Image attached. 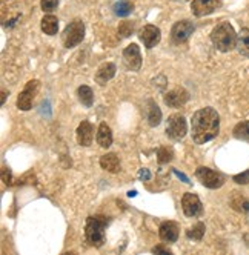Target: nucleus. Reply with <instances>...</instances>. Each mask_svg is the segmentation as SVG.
<instances>
[{
    "label": "nucleus",
    "instance_id": "obj_1",
    "mask_svg": "<svg viewBox=\"0 0 249 255\" xmlns=\"http://www.w3.org/2000/svg\"><path fill=\"white\" fill-rule=\"evenodd\" d=\"M191 134L195 144H205L206 141L216 138L220 131V116L214 108L199 109L192 116Z\"/></svg>",
    "mask_w": 249,
    "mask_h": 255
},
{
    "label": "nucleus",
    "instance_id": "obj_2",
    "mask_svg": "<svg viewBox=\"0 0 249 255\" xmlns=\"http://www.w3.org/2000/svg\"><path fill=\"white\" fill-rule=\"evenodd\" d=\"M211 40L214 43V46L222 52H228L237 48V34L229 22H220L212 29Z\"/></svg>",
    "mask_w": 249,
    "mask_h": 255
},
{
    "label": "nucleus",
    "instance_id": "obj_3",
    "mask_svg": "<svg viewBox=\"0 0 249 255\" xmlns=\"http://www.w3.org/2000/svg\"><path fill=\"white\" fill-rule=\"evenodd\" d=\"M110 225V218L103 215L88 217L85 225V239L91 246L100 248L105 243V231Z\"/></svg>",
    "mask_w": 249,
    "mask_h": 255
},
{
    "label": "nucleus",
    "instance_id": "obj_4",
    "mask_svg": "<svg viewBox=\"0 0 249 255\" xmlns=\"http://www.w3.org/2000/svg\"><path fill=\"white\" fill-rule=\"evenodd\" d=\"M85 37V25L80 19L69 22L62 34V42L66 48H74L82 43Z\"/></svg>",
    "mask_w": 249,
    "mask_h": 255
},
{
    "label": "nucleus",
    "instance_id": "obj_5",
    "mask_svg": "<svg viewBox=\"0 0 249 255\" xmlns=\"http://www.w3.org/2000/svg\"><path fill=\"white\" fill-rule=\"evenodd\" d=\"M195 177L199 178V181L205 188H209V189H219L225 183V177L220 172H216V171L205 168V166L197 168V171H195Z\"/></svg>",
    "mask_w": 249,
    "mask_h": 255
},
{
    "label": "nucleus",
    "instance_id": "obj_6",
    "mask_svg": "<svg viewBox=\"0 0 249 255\" xmlns=\"http://www.w3.org/2000/svg\"><path fill=\"white\" fill-rule=\"evenodd\" d=\"M188 132L186 120L182 114H172L166 123V135L172 140H182Z\"/></svg>",
    "mask_w": 249,
    "mask_h": 255
},
{
    "label": "nucleus",
    "instance_id": "obj_7",
    "mask_svg": "<svg viewBox=\"0 0 249 255\" xmlns=\"http://www.w3.org/2000/svg\"><path fill=\"white\" fill-rule=\"evenodd\" d=\"M39 88H40L39 80H29L22 93L19 94V97H17V108L22 109V111H29L35 96L39 93Z\"/></svg>",
    "mask_w": 249,
    "mask_h": 255
},
{
    "label": "nucleus",
    "instance_id": "obj_8",
    "mask_svg": "<svg viewBox=\"0 0 249 255\" xmlns=\"http://www.w3.org/2000/svg\"><path fill=\"white\" fill-rule=\"evenodd\" d=\"M194 23L189 22V20H180L177 22L172 29H171V37H172V42L180 45V43H185L188 42V39L191 37V34L194 32Z\"/></svg>",
    "mask_w": 249,
    "mask_h": 255
},
{
    "label": "nucleus",
    "instance_id": "obj_9",
    "mask_svg": "<svg viewBox=\"0 0 249 255\" xmlns=\"http://www.w3.org/2000/svg\"><path fill=\"white\" fill-rule=\"evenodd\" d=\"M123 65L128 71H138L141 68L140 48L135 43H131L123 51Z\"/></svg>",
    "mask_w": 249,
    "mask_h": 255
},
{
    "label": "nucleus",
    "instance_id": "obj_10",
    "mask_svg": "<svg viewBox=\"0 0 249 255\" xmlns=\"http://www.w3.org/2000/svg\"><path fill=\"white\" fill-rule=\"evenodd\" d=\"M222 6L220 0H192L191 9L195 17H205Z\"/></svg>",
    "mask_w": 249,
    "mask_h": 255
},
{
    "label": "nucleus",
    "instance_id": "obj_11",
    "mask_svg": "<svg viewBox=\"0 0 249 255\" xmlns=\"http://www.w3.org/2000/svg\"><path fill=\"white\" fill-rule=\"evenodd\" d=\"M182 209L186 217H199L203 211V205L195 194L186 192L182 198Z\"/></svg>",
    "mask_w": 249,
    "mask_h": 255
},
{
    "label": "nucleus",
    "instance_id": "obj_12",
    "mask_svg": "<svg viewBox=\"0 0 249 255\" xmlns=\"http://www.w3.org/2000/svg\"><path fill=\"white\" fill-rule=\"evenodd\" d=\"M138 37L148 49H151V48H154V46H157L160 43L162 32H160V29L157 26H154V25H146V26H143L140 29Z\"/></svg>",
    "mask_w": 249,
    "mask_h": 255
},
{
    "label": "nucleus",
    "instance_id": "obj_13",
    "mask_svg": "<svg viewBox=\"0 0 249 255\" xmlns=\"http://www.w3.org/2000/svg\"><path fill=\"white\" fill-rule=\"evenodd\" d=\"M189 100V93L183 88H175L165 96V103L171 108H180Z\"/></svg>",
    "mask_w": 249,
    "mask_h": 255
},
{
    "label": "nucleus",
    "instance_id": "obj_14",
    "mask_svg": "<svg viewBox=\"0 0 249 255\" xmlns=\"http://www.w3.org/2000/svg\"><path fill=\"white\" fill-rule=\"evenodd\" d=\"M93 138H94L93 125L88 120H83L77 128V143L80 146H91Z\"/></svg>",
    "mask_w": 249,
    "mask_h": 255
},
{
    "label": "nucleus",
    "instance_id": "obj_15",
    "mask_svg": "<svg viewBox=\"0 0 249 255\" xmlns=\"http://www.w3.org/2000/svg\"><path fill=\"white\" fill-rule=\"evenodd\" d=\"M158 235L165 243L177 242V239H179V225L174 222H163L158 228Z\"/></svg>",
    "mask_w": 249,
    "mask_h": 255
},
{
    "label": "nucleus",
    "instance_id": "obj_16",
    "mask_svg": "<svg viewBox=\"0 0 249 255\" xmlns=\"http://www.w3.org/2000/svg\"><path fill=\"white\" fill-rule=\"evenodd\" d=\"M116 71H117V68H116L114 63H110V62L108 63H103L97 69V72H96V82L99 85H106V83H108L116 76Z\"/></svg>",
    "mask_w": 249,
    "mask_h": 255
},
{
    "label": "nucleus",
    "instance_id": "obj_17",
    "mask_svg": "<svg viewBox=\"0 0 249 255\" xmlns=\"http://www.w3.org/2000/svg\"><path fill=\"white\" fill-rule=\"evenodd\" d=\"M100 166L102 169L108 171V172H113V174H117L120 171V158L114 154V152H110V154H105L100 157Z\"/></svg>",
    "mask_w": 249,
    "mask_h": 255
},
{
    "label": "nucleus",
    "instance_id": "obj_18",
    "mask_svg": "<svg viewBox=\"0 0 249 255\" xmlns=\"http://www.w3.org/2000/svg\"><path fill=\"white\" fill-rule=\"evenodd\" d=\"M97 143L100 144L102 148H110L113 144V132L111 128L106 123H100L99 131H97Z\"/></svg>",
    "mask_w": 249,
    "mask_h": 255
},
{
    "label": "nucleus",
    "instance_id": "obj_19",
    "mask_svg": "<svg viewBox=\"0 0 249 255\" xmlns=\"http://www.w3.org/2000/svg\"><path fill=\"white\" fill-rule=\"evenodd\" d=\"M146 119H148L149 126H152V128L158 126L160 122H162V111H160V108L157 106V103L152 102V100H148V114H146Z\"/></svg>",
    "mask_w": 249,
    "mask_h": 255
},
{
    "label": "nucleus",
    "instance_id": "obj_20",
    "mask_svg": "<svg viewBox=\"0 0 249 255\" xmlns=\"http://www.w3.org/2000/svg\"><path fill=\"white\" fill-rule=\"evenodd\" d=\"M42 31L48 35H56L57 31H59V20H57V17L54 15H45L43 19H42Z\"/></svg>",
    "mask_w": 249,
    "mask_h": 255
},
{
    "label": "nucleus",
    "instance_id": "obj_21",
    "mask_svg": "<svg viewBox=\"0 0 249 255\" xmlns=\"http://www.w3.org/2000/svg\"><path fill=\"white\" fill-rule=\"evenodd\" d=\"M237 49L242 56L249 57V28H243L237 34Z\"/></svg>",
    "mask_w": 249,
    "mask_h": 255
},
{
    "label": "nucleus",
    "instance_id": "obj_22",
    "mask_svg": "<svg viewBox=\"0 0 249 255\" xmlns=\"http://www.w3.org/2000/svg\"><path fill=\"white\" fill-rule=\"evenodd\" d=\"M77 96H79V100L82 102V105H85L86 108H91L93 103H94V94H93V89L86 85H82L79 89H77Z\"/></svg>",
    "mask_w": 249,
    "mask_h": 255
},
{
    "label": "nucleus",
    "instance_id": "obj_23",
    "mask_svg": "<svg viewBox=\"0 0 249 255\" xmlns=\"http://www.w3.org/2000/svg\"><path fill=\"white\" fill-rule=\"evenodd\" d=\"M134 5L131 2H126V0H122V2H117L114 5V14L119 17H126L132 12Z\"/></svg>",
    "mask_w": 249,
    "mask_h": 255
},
{
    "label": "nucleus",
    "instance_id": "obj_24",
    "mask_svg": "<svg viewBox=\"0 0 249 255\" xmlns=\"http://www.w3.org/2000/svg\"><path fill=\"white\" fill-rule=\"evenodd\" d=\"M234 137L243 141H249V120L248 122H242L234 128Z\"/></svg>",
    "mask_w": 249,
    "mask_h": 255
},
{
    "label": "nucleus",
    "instance_id": "obj_25",
    "mask_svg": "<svg viewBox=\"0 0 249 255\" xmlns=\"http://www.w3.org/2000/svg\"><path fill=\"white\" fill-rule=\"evenodd\" d=\"M205 225L203 223H197V225H194L192 228H189L186 231V237L188 239H192V240H202L203 239V235H205Z\"/></svg>",
    "mask_w": 249,
    "mask_h": 255
},
{
    "label": "nucleus",
    "instance_id": "obj_26",
    "mask_svg": "<svg viewBox=\"0 0 249 255\" xmlns=\"http://www.w3.org/2000/svg\"><path fill=\"white\" fill-rule=\"evenodd\" d=\"M231 206H233L236 211H239V212H246L248 209H249V202L246 198H243V197H240V195H237L236 198H233V202H231Z\"/></svg>",
    "mask_w": 249,
    "mask_h": 255
},
{
    "label": "nucleus",
    "instance_id": "obj_27",
    "mask_svg": "<svg viewBox=\"0 0 249 255\" xmlns=\"http://www.w3.org/2000/svg\"><path fill=\"white\" fill-rule=\"evenodd\" d=\"M157 157H158V163H168L172 160L174 154H172V149L171 148H160L158 152H157Z\"/></svg>",
    "mask_w": 249,
    "mask_h": 255
},
{
    "label": "nucleus",
    "instance_id": "obj_28",
    "mask_svg": "<svg viewBox=\"0 0 249 255\" xmlns=\"http://www.w3.org/2000/svg\"><path fill=\"white\" fill-rule=\"evenodd\" d=\"M117 32L122 35V37H129V35L134 32V23H131V22H122L119 25Z\"/></svg>",
    "mask_w": 249,
    "mask_h": 255
},
{
    "label": "nucleus",
    "instance_id": "obj_29",
    "mask_svg": "<svg viewBox=\"0 0 249 255\" xmlns=\"http://www.w3.org/2000/svg\"><path fill=\"white\" fill-rule=\"evenodd\" d=\"M40 6L45 12H52L59 6V0H42Z\"/></svg>",
    "mask_w": 249,
    "mask_h": 255
},
{
    "label": "nucleus",
    "instance_id": "obj_30",
    "mask_svg": "<svg viewBox=\"0 0 249 255\" xmlns=\"http://www.w3.org/2000/svg\"><path fill=\"white\" fill-rule=\"evenodd\" d=\"M234 181H236V183H239V185H248L249 183V169L246 172L234 175Z\"/></svg>",
    "mask_w": 249,
    "mask_h": 255
},
{
    "label": "nucleus",
    "instance_id": "obj_31",
    "mask_svg": "<svg viewBox=\"0 0 249 255\" xmlns=\"http://www.w3.org/2000/svg\"><path fill=\"white\" fill-rule=\"evenodd\" d=\"M140 178L143 180V181H148L149 178H151V172H149V169H146V168H143V169H140Z\"/></svg>",
    "mask_w": 249,
    "mask_h": 255
},
{
    "label": "nucleus",
    "instance_id": "obj_32",
    "mask_svg": "<svg viewBox=\"0 0 249 255\" xmlns=\"http://www.w3.org/2000/svg\"><path fill=\"white\" fill-rule=\"evenodd\" d=\"M2 177H3V181H5L6 185H11V172L6 168L2 169Z\"/></svg>",
    "mask_w": 249,
    "mask_h": 255
},
{
    "label": "nucleus",
    "instance_id": "obj_33",
    "mask_svg": "<svg viewBox=\"0 0 249 255\" xmlns=\"http://www.w3.org/2000/svg\"><path fill=\"white\" fill-rule=\"evenodd\" d=\"M152 252H154V254H171V251H169L168 248H163V246H157V248H154Z\"/></svg>",
    "mask_w": 249,
    "mask_h": 255
},
{
    "label": "nucleus",
    "instance_id": "obj_34",
    "mask_svg": "<svg viewBox=\"0 0 249 255\" xmlns=\"http://www.w3.org/2000/svg\"><path fill=\"white\" fill-rule=\"evenodd\" d=\"M174 172H175V175H177V177H180V178H182V180L185 181V183H189V180H188V177H185V175H183V174H180L179 171H174Z\"/></svg>",
    "mask_w": 249,
    "mask_h": 255
},
{
    "label": "nucleus",
    "instance_id": "obj_35",
    "mask_svg": "<svg viewBox=\"0 0 249 255\" xmlns=\"http://www.w3.org/2000/svg\"><path fill=\"white\" fill-rule=\"evenodd\" d=\"M5 100H6V93H5V91H2V105L5 103Z\"/></svg>",
    "mask_w": 249,
    "mask_h": 255
},
{
    "label": "nucleus",
    "instance_id": "obj_36",
    "mask_svg": "<svg viewBox=\"0 0 249 255\" xmlns=\"http://www.w3.org/2000/svg\"><path fill=\"white\" fill-rule=\"evenodd\" d=\"M245 214H246V222H248V225H249V209H248Z\"/></svg>",
    "mask_w": 249,
    "mask_h": 255
},
{
    "label": "nucleus",
    "instance_id": "obj_37",
    "mask_svg": "<svg viewBox=\"0 0 249 255\" xmlns=\"http://www.w3.org/2000/svg\"><path fill=\"white\" fill-rule=\"evenodd\" d=\"M128 195H129V197H135V195H137V192H135V191H131Z\"/></svg>",
    "mask_w": 249,
    "mask_h": 255
},
{
    "label": "nucleus",
    "instance_id": "obj_38",
    "mask_svg": "<svg viewBox=\"0 0 249 255\" xmlns=\"http://www.w3.org/2000/svg\"><path fill=\"white\" fill-rule=\"evenodd\" d=\"M175 2H189V0H175Z\"/></svg>",
    "mask_w": 249,
    "mask_h": 255
}]
</instances>
